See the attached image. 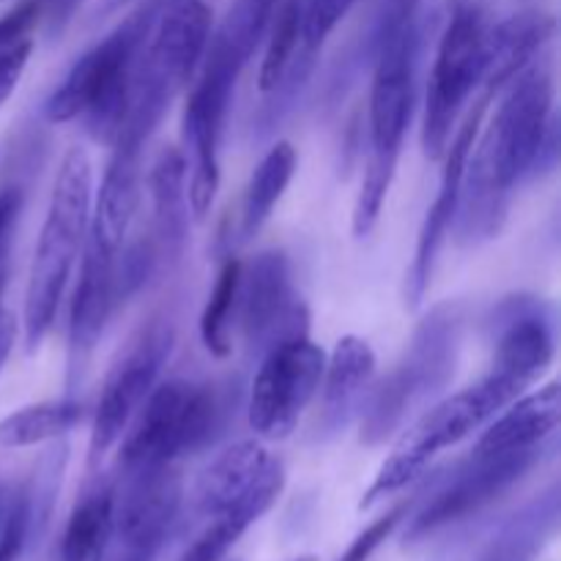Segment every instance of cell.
I'll return each instance as SVG.
<instances>
[{
    "instance_id": "603a6c76",
    "label": "cell",
    "mask_w": 561,
    "mask_h": 561,
    "mask_svg": "<svg viewBox=\"0 0 561 561\" xmlns=\"http://www.w3.org/2000/svg\"><path fill=\"white\" fill-rule=\"evenodd\" d=\"M115 485L99 482L75 504L60 537V561H104L113 537Z\"/></svg>"
},
{
    "instance_id": "cb8c5ba5",
    "label": "cell",
    "mask_w": 561,
    "mask_h": 561,
    "mask_svg": "<svg viewBox=\"0 0 561 561\" xmlns=\"http://www.w3.org/2000/svg\"><path fill=\"white\" fill-rule=\"evenodd\" d=\"M294 173L296 148L288 140L274 142L266 157L252 170L250 184L244 190V201H241V239H252L266 225L274 206L283 201Z\"/></svg>"
},
{
    "instance_id": "30bf717a",
    "label": "cell",
    "mask_w": 561,
    "mask_h": 561,
    "mask_svg": "<svg viewBox=\"0 0 561 561\" xmlns=\"http://www.w3.org/2000/svg\"><path fill=\"white\" fill-rule=\"evenodd\" d=\"M244 66L225 55L222 49L208 47L203 58V71L192 85L184 107V137L192 148V173L186 184L190 211L197 222L211 211L219 192V142L225 131L230 99H233L236 80Z\"/></svg>"
},
{
    "instance_id": "8992f818",
    "label": "cell",
    "mask_w": 561,
    "mask_h": 561,
    "mask_svg": "<svg viewBox=\"0 0 561 561\" xmlns=\"http://www.w3.org/2000/svg\"><path fill=\"white\" fill-rule=\"evenodd\" d=\"M217 420L219 400L208 383L186 378L157 383L118 442L121 471L170 469L179 458L211 442Z\"/></svg>"
},
{
    "instance_id": "d4e9b609",
    "label": "cell",
    "mask_w": 561,
    "mask_h": 561,
    "mask_svg": "<svg viewBox=\"0 0 561 561\" xmlns=\"http://www.w3.org/2000/svg\"><path fill=\"white\" fill-rule=\"evenodd\" d=\"M82 403L77 400H47L11 411L0 420V447L25 449L55 442L75 431L82 422Z\"/></svg>"
},
{
    "instance_id": "484cf974",
    "label": "cell",
    "mask_w": 561,
    "mask_h": 561,
    "mask_svg": "<svg viewBox=\"0 0 561 561\" xmlns=\"http://www.w3.org/2000/svg\"><path fill=\"white\" fill-rule=\"evenodd\" d=\"M356 0H305V20H301V38L299 47H296L294 60L285 69L283 80L277 85H283L279 91L290 96H299L305 82L310 80L312 69H316V60L321 55L323 44L332 36L334 27L343 22V16L354 9Z\"/></svg>"
},
{
    "instance_id": "4dcf8cb0",
    "label": "cell",
    "mask_w": 561,
    "mask_h": 561,
    "mask_svg": "<svg viewBox=\"0 0 561 561\" xmlns=\"http://www.w3.org/2000/svg\"><path fill=\"white\" fill-rule=\"evenodd\" d=\"M38 25V5L36 0H22L20 5L0 16V53L14 44L25 42L27 33Z\"/></svg>"
},
{
    "instance_id": "6da1fadb",
    "label": "cell",
    "mask_w": 561,
    "mask_h": 561,
    "mask_svg": "<svg viewBox=\"0 0 561 561\" xmlns=\"http://www.w3.org/2000/svg\"><path fill=\"white\" fill-rule=\"evenodd\" d=\"M502 93L496 115L477 135L466 162L453 222L460 244H482L499 236L515 186L557 162L551 69L535 60Z\"/></svg>"
},
{
    "instance_id": "ffe728a7",
    "label": "cell",
    "mask_w": 561,
    "mask_h": 561,
    "mask_svg": "<svg viewBox=\"0 0 561 561\" xmlns=\"http://www.w3.org/2000/svg\"><path fill=\"white\" fill-rule=\"evenodd\" d=\"M561 420L559 383L551 381L531 394H520L488 422L471 453H513L537 449L553 436Z\"/></svg>"
},
{
    "instance_id": "7a4b0ae2",
    "label": "cell",
    "mask_w": 561,
    "mask_h": 561,
    "mask_svg": "<svg viewBox=\"0 0 561 561\" xmlns=\"http://www.w3.org/2000/svg\"><path fill=\"white\" fill-rule=\"evenodd\" d=\"M93 208V164L82 146H69L60 157L49 192L47 217L33 252L31 277L22 310L25 351L33 354L53 329L64 290L75 272L77 252L85 244Z\"/></svg>"
},
{
    "instance_id": "8d00e7d4",
    "label": "cell",
    "mask_w": 561,
    "mask_h": 561,
    "mask_svg": "<svg viewBox=\"0 0 561 561\" xmlns=\"http://www.w3.org/2000/svg\"><path fill=\"white\" fill-rule=\"evenodd\" d=\"M455 5H469V9L488 11V5H491V0H453V9H455Z\"/></svg>"
},
{
    "instance_id": "f1b7e54d",
    "label": "cell",
    "mask_w": 561,
    "mask_h": 561,
    "mask_svg": "<svg viewBox=\"0 0 561 561\" xmlns=\"http://www.w3.org/2000/svg\"><path fill=\"white\" fill-rule=\"evenodd\" d=\"M31 540V502L27 491L5 496V515L0 526V561H16Z\"/></svg>"
},
{
    "instance_id": "277c9868",
    "label": "cell",
    "mask_w": 561,
    "mask_h": 561,
    "mask_svg": "<svg viewBox=\"0 0 561 561\" xmlns=\"http://www.w3.org/2000/svg\"><path fill=\"white\" fill-rule=\"evenodd\" d=\"M529 387L531 383L520 376L493 365V370L477 383L422 411L420 420L400 436L394 453L383 460L373 485L362 496V513L409 488L438 453L485 427L499 411L507 409Z\"/></svg>"
},
{
    "instance_id": "d6986e66",
    "label": "cell",
    "mask_w": 561,
    "mask_h": 561,
    "mask_svg": "<svg viewBox=\"0 0 561 561\" xmlns=\"http://www.w3.org/2000/svg\"><path fill=\"white\" fill-rule=\"evenodd\" d=\"M186 157L175 146H164L148 170V192L153 211V241L159 257L179 261L190 241V195H186Z\"/></svg>"
},
{
    "instance_id": "5bb4252c",
    "label": "cell",
    "mask_w": 561,
    "mask_h": 561,
    "mask_svg": "<svg viewBox=\"0 0 561 561\" xmlns=\"http://www.w3.org/2000/svg\"><path fill=\"white\" fill-rule=\"evenodd\" d=\"M488 104H491V96H488V93H480L477 102L471 104L469 113H466L463 124L458 126V131H455L453 140H449L447 151H444V173L442 184H438V195L436 201H433V206L427 208L425 222H422L420 228V239H416L414 261H411L409 274H405V305H409L411 310L425 301L427 288H431L433 283V268H436L438 252H442L444 239H447L449 228H453L455 222L466 162H469V153L482 129V118H485L488 113Z\"/></svg>"
},
{
    "instance_id": "ac0fdd59",
    "label": "cell",
    "mask_w": 561,
    "mask_h": 561,
    "mask_svg": "<svg viewBox=\"0 0 561 561\" xmlns=\"http://www.w3.org/2000/svg\"><path fill=\"white\" fill-rule=\"evenodd\" d=\"M376 376V354L370 343L356 334H345L337 340L332 356L327 359L321 378V416H318V433H337L348 425L354 411L359 409L362 398L370 389Z\"/></svg>"
},
{
    "instance_id": "4fadbf2b",
    "label": "cell",
    "mask_w": 561,
    "mask_h": 561,
    "mask_svg": "<svg viewBox=\"0 0 561 561\" xmlns=\"http://www.w3.org/2000/svg\"><path fill=\"white\" fill-rule=\"evenodd\" d=\"M236 321L252 351L266 354L283 340L307 334L310 312L296 299L290 263L283 250H263L250 263H241Z\"/></svg>"
},
{
    "instance_id": "d590c367",
    "label": "cell",
    "mask_w": 561,
    "mask_h": 561,
    "mask_svg": "<svg viewBox=\"0 0 561 561\" xmlns=\"http://www.w3.org/2000/svg\"><path fill=\"white\" fill-rule=\"evenodd\" d=\"M124 3H129V0H104V3L96 9V16H107L110 11L121 9V5H124Z\"/></svg>"
},
{
    "instance_id": "2e32d148",
    "label": "cell",
    "mask_w": 561,
    "mask_h": 561,
    "mask_svg": "<svg viewBox=\"0 0 561 561\" xmlns=\"http://www.w3.org/2000/svg\"><path fill=\"white\" fill-rule=\"evenodd\" d=\"M283 460L268 453V447L257 438H244L203 466L192 488V510L197 518H217L225 510L244 502Z\"/></svg>"
},
{
    "instance_id": "9c48e42d",
    "label": "cell",
    "mask_w": 561,
    "mask_h": 561,
    "mask_svg": "<svg viewBox=\"0 0 561 561\" xmlns=\"http://www.w3.org/2000/svg\"><path fill=\"white\" fill-rule=\"evenodd\" d=\"M173 351V327L168 321H151L137 332L129 348L113 362L99 392L93 411L91 442H88V466L96 469L110 449L118 447L126 427L135 420L140 405L157 387L162 365Z\"/></svg>"
},
{
    "instance_id": "7402d4cb",
    "label": "cell",
    "mask_w": 561,
    "mask_h": 561,
    "mask_svg": "<svg viewBox=\"0 0 561 561\" xmlns=\"http://www.w3.org/2000/svg\"><path fill=\"white\" fill-rule=\"evenodd\" d=\"M559 529V491L548 488L496 531L477 561H537Z\"/></svg>"
},
{
    "instance_id": "ba28073f",
    "label": "cell",
    "mask_w": 561,
    "mask_h": 561,
    "mask_svg": "<svg viewBox=\"0 0 561 561\" xmlns=\"http://www.w3.org/2000/svg\"><path fill=\"white\" fill-rule=\"evenodd\" d=\"M327 354L310 334L283 340L263 354L252 381L247 420L263 442H285L321 389Z\"/></svg>"
},
{
    "instance_id": "44dd1931",
    "label": "cell",
    "mask_w": 561,
    "mask_h": 561,
    "mask_svg": "<svg viewBox=\"0 0 561 561\" xmlns=\"http://www.w3.org/2000/svg\"><path fill=\"white\" fill-rule=\"evenodd\" d=\"M285 488V466L279 463L244 502H239L236 507L225 510L222 515L211 518L206 524V529L195 537V540L186 546V551L181 553L179 561H225L228 553L233 551L236 542L244 537V531L252 524L263 518L268 510L274 507V502L279 499Z\"/></svg>"
},
{
    "instance_id": "4316f807",
    "label": "cell",
    "mask_w": 561,
    "mask_h": 561,
    "mask_svg": "<svg viewBox=\"0 0 561 561\" xmlns=\"http://www.w3.org/2000/svg\"><path fill=\"white\" fill-rule=\"evenodd\" d=\"M239 277H241V261L239 257H228L222 263L214 283L211 294H208L206 307L201 316V340L203 348L214 356V359H228L233 351V321H236V299H239Z\"/></svg>"
},
{
    "instance_id": "83f0119b",
    "label": "cell",
    "mask_w": 561,
    "mask_h": 561,
    "mask_svg": "<svg viewBox=\"0 0 561 561\" xmlns=\"http://www.w3.org/2000/svg\"><path fill=\"white\" fill-rule=\"evenodd\" d=\"M301 20H305V0H283L272 14V33H268L266 53H263L261 71H257V88L268 93L279 80L285 69L294 60L296 47L301 38Z\"/></svg>"
},
{
    "instance_id": "1f68e13d",
    "label": "cell",
    "mask_w": 561,
    "mask_h": 561,
    "mask_svg": "<svg viewBox=\"0 0 561 561\" xmlns=\"http://www.w3.org/2000/svg\"><path fill=\"white\" fill-rule=\"evenodd\" d=\"M31 53H33L31 38H25V42L14 44V47L0 53V104H3L5 99L16 91V85H20L27 60H31Z\"/></svg>"
},
{
    "instance_id": "f35d334b",
    "label": "cell",
    "mask_w": 561,
    "mask_h": 561,
    "mask_svg": "<svg viewBox=\"0 0 561 561\" xmlns=\"http://www.w3.org/2000/svg\"><path fill=\"white\" fill-rule=\"evenodd\" d=\"M290 561H318V557H312V553H307V557H296V559H290Z\"/></svg>"
},
{
    "instance_id": "7c38bea8",
    "label": "cell",
    "mask_w": 561,
    "mask_h": 561,
    "mask_svg": "<svg viewBox=\"0 0 561 561\" xmlns=\"http://www.w3.org/2000/svg\"><path fill=\"white\" fill-rule=\"evenodd\" d=\"M181 510V480L170 469L124 474L115 488L113 537L104 561H157Z\"/></svg>"
},
{
    "instance_id": "f546056e",
    "label": "cell",
    "mask_w": 561,
    "mask_h": 561,
    "mask_svg": "<svg viewBox=\"0 0 561 561\" xmlns=\"http://www.w3.org/2000/svg\"><path fill=\"white\" fill-rule=\"evenodd\" d=\"M409 510H411V504L403 502V504H398V507L389 510V513H383L378 520H373L365 531H359V535L354 537V542L345 548L343 557H340L337 561H370L373 553H376L378 548H381L383 542L394 535V529H398V526L409 518Z\"/></svg>"
},
{
    "instance_id": "9a60e30c",
    "label": "cell",
    "mask_w": 561,
    "mask_h": 561,
    "mask_svg": "<svg viewBox=\"0 0 561 561\" xmlns=\"http://www.w3.org/2000/svg\"><path fill=\"white\" fill-rule=\"evenodd\" d=\"M80 277L69 305V383L80 381L91 362L110 316L121 305L118 255L121 250L104 244L96 236H85Z\"/></svg>"
},
{
    "instance_id": "e575fe53",
    "label": "cell",
    "mask_w": 561,
    "mask_h": 561,
    "mask_svg": "<svg viewBox=\"0 0 561 561\" xmlns=\"http://www.w3.org/2000/svg\"><path fill=\"white\" fill-rule=\"evenodd\" d=\"M14 337H16L14 316H11V312L0 310V367L5 365L11 348H14Z\"/></svg>"
},
{
    "instance_id": "d6a6232c",
    "label": "cell",
    "mask_w": 561,
    "mask_h": 561,
    "mask_svg": "<svg viewBox=\"0 0 561 561\" xmlns=\"http://www.w3.org/2000/svg\"><path fill=\"white\" fill-rule=\"evenodd\" d=\"M80 3H82V0H36L38 25L47 31L49 38L60 36V33L69 27V22L75 20Z\"/></svg>"
},
{
    "instance_id": "3957f363",
    "label": "cell",
    "mask_w": 561,
    "mask_h": 561,
    "mask_svg": "<svg viewBox=\"0 0 561 561\" xmlns=\"http://www.w3.org/2000/svg\"><path fill=\"white\" fill-rule=\"evenodd\" d=\"M373 49L376 71L370 85V153L351 222L356 239H367L378 225L414 115V66L420 53L416 14L387 27Z\"/></svg>"
},
{
    "instance_id": "52a82bcc",
    "label": "cell",
    "mask_w": 561,
    "mask_h": 561,
    "mask_svg": "<svg viewBox=\"0 0 561 561\" xmlns=\"http://www.w3.org/2000/svg\"><path fill=\"white\" fill-rule=\"evenodd\" d=\"M485 11L455 5L449 25L438 42L436 64L425 96V121H422V148L425 157L444 159L455 135L460 113L474 91H480L482 44H485Z\"/></svg>"
},
{
    "instance_id": "5b68a950",
    "label": "cell",
    "mask_w": 561,
    "mask_h": 561,
    "mask_svg": "<svg viewBox=\"0 0 561 561\" xmlns=\"http://www.w3.org/2000/svg\"><path fill=\"white\" fill-rule=\"evenodd\" d=\"M460 332L463 316L458 305L447 301L427 312L394 370L370 392L362 416V444L378 447L392 438L411 414L425 411L447 389L458 370Z\"/></svg>"
},
{
    "instance_id": "836d02e7",
    "label": "cell",
    "mask_w": 561,
    "mask_h": 561,
    "mask_svg": "<svg viewBox=\"0 0 561 561\" xmlns=\"http://www.w3.org/2000/svg\"><path fill=\"white\" fill-rule=\"evenodd\" d=\"M22 195L20 190L0 192V263L11 261V241H14L16 217H20Z\"/></svg>"
},
{
    "instance_id": "e0dca14e",
    "label": "cell",
    "mask_w": 561,
    "mask_h": 561,
    "mask_svg": "<svg viewBox=\"0 0 561 561\" xmlns=\"http://www.w3.org/2000/svg\"><path fill=\"white\" fill-rule=\"evenodd\" d=\"M553 33H557V20L540 9L520 11L499 25H488L485 44H482L480 93H488L491 99L502 93L526 66L535 64Z\"/></svg>"
},
{
    "instance_id": "74e56055",
    "label": "cell",
    "mask_w": 561,
    "mask_h": 561,
    "mask_svg": "<svg viewBox=\"0 0 561 561\" xmlns=\"http://www.w3.org/2000/svg\"><path fill=\"white\" fill-rule=\"evenodd\" d=\"M3 515H5V493L0 491V526H3Z\"/></svg>"
},
{
    "instance_id": "8fae6325",
    "label": "cell",
    "mask_w": 561,
    "mask_h": 561,
    "mask_svg": "<svg viewBox=\"0 0 561 561\" xmlns=\"http://www.w3.org/2000/svg\"><path fill=\"white\" fill-rule=\"evenodd\" d=\"M540 455L542 447L513 449V453H471L469 460L409 520L403 542L414 546V542L491 507L499 496H504L510 488L518 485L535 469Z\"/></svg>"
},
{
    "instance_id": "ab89813d",
    "label": "cell",
    "mask_w": 561,
    "mask_h": 561,
    "mask_svg": "<svg viewBox=\"0 0 561 561\" xmlns=\"http://www.w3.org/2000/svg\"><path fill=\"white\" fill-rule=\"evenodd\" d=\"M230 561H244V559H230Z\"/></svg>"
}]
</instances>
